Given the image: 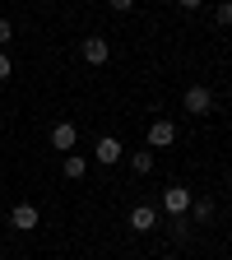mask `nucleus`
I'll list each match as a JSON object with an SVG mask.
<instances>
[{
	"label": "nucleus",
	"instance_id": "1",
	"mask_svg": "<svg viewBox=\"0 0 232 260\" xmlns=\"http://www.w3.org/2000/svg\"><path fill=\"white\" fill-rule=\"evenodd\" d=\"M181 107L190 112V116H209L218 103H214V88H205V84H190L186 88V98H181Z\"/></svg>",
	"mask_w": 232,
	"mask_h": 260
},
{
	"label": "nucleus",
	"instance_id": "2",
	"mask_svg": "<svg viewBox=\"0 0 232 260\" xmlns=\"http://www.w3.org/2000/svg\"><path fill=\"white\" fill-rule=\"evenodd\" d=\"M190 186H168L162 190V214H172V218H186V209H190Z\"/></svg>",
	"mask_w": 232,
	"mask_h": 260
},
{
	"label": "nucleus",
	"instance_id": "3",
	"mask_svg": "<svg viewBox=\"0 0 232 260\" xmlns=\"http://www.w3.org/2000/svg\"><path fill=\"white\" fill-rule=\"evenodd\" d=\"M93 158L103 162V168H112V162H121V158H125V144H121L116 135H97V144H93Z\"/></svg>",
	"mask_w": 232,
	"mask_h": 260
},
{
	"label": "nucleus",
	"instance_id": "4",
	"mask_svg": "<svg viewBox=\"0 0 232 260\" xmlns=\"http://www.w3.org/2000/svg\"><path fill=\"white\" fill-rule=\"evenodd\" d=\"M38 223H42L38 205H14V209H10V228H14V233H32Z\"/></svg>",
	"mask_w": 232,
	"mask_h": 260
},
{
	"label": "nucleus",
	"instance_id": "5",
	"mask_svg": "<svg viewBox=\"0 0 232 260\" xmlns=\"http://www.w3.org/2000/svg\"><path fill=\"white\" fill-rule=\"evenodd\" d=\"M79 56H84L88 65H107V60H112V42H107V38H84Z\"/></svg>",
	"mask_w": 232,
	"mask_h": 260
},
{
	"label": "nucleus",
	"instance_id": "6",
	"mask_svg": "<svg viewBox=\"0 0 232 260\" xmlns=\"http://www.w3.org/2000/svg\"><path fill=\"white\" fill-rule=\"evenodd\" d=\"M75 144H79V130H75L70 121H56V125H51V149L75 153Z\"/></svg>",
	"mask_w": 232,
	"mask_h": 260
},
{
	"label": "nucleus",
	"instance_id": "7",
	"mask_svg": "<svg viewBox=\"0 0 232 260\" xmlns=\"http://www.w3.org/2000/svg\"><path fill=\"white\" fill-rule=\"evenodd\" d=\"M168 144H177V121H153L149 125V149H168Z\"/></svg>",
	"mask_w": 232,
	"mask_h": 260
},
{
	"label": "nucleus",
	"instance_id": "8",
	"mask_svg": "<svg viewBox=\"0 0 232 260\" xmlns=\"http://www.w3.org/2000/svg\"><path fill=\"white\" fill-rule=\"evenodd\" d=\"M130 228H135V233H153L158 228V205H135L130 209Z\"/></svg>",
	"mask_w": 232,
	"mask_h": 260
},
{
	"label": "nucleus",
	"instance_id": "9",
	"mask_svg": "<svg viewBox=\"0 0 232 260\" xmlns=\"http://www.w3.org/2000/svg\"><path fill=\"white\" fill-rule=\"evenodd\" d=\"M125 162H130V172H135V177H149V172H153V153H149V149L125 153Z\"/></svg>",
	"mask_w": 232,
	"mask_h": 260
},
{
	"label": "nucleus",
	"instance_id": "10",
	"mask_svg": "<svg viewBox=\"0 0 232 260\" xmlns=\"http://www.w3.org/2000/svg\"><path fill=\"white\" fill-rule=\"evenodd\" d=\"M186 214H190V223H209V218H214V200H205V195H200V200H190Z\"/></svg>",
	"mask_w": 232,
	"mask_h": 260
},
{
	"label": "nucleus",
	"instance_id": "11",
	"mask_svg": "<svg viewBox=\"0 0 232 260\" xmlns=\"http://www.w3.org/2000/svg\"><path fill=\"white\" fill-rule=\"evenodd\" d=\"M84 172H88V162H84L79 153H65V177H70V181H79Z\"/></svg>",
	"mask_w": 232,
	"mask_h": 260
},
{
	"label": "nucleus",
	"instance_id": "12",
	"mask_svg": "<svg viewBox=\"0 0 232 260\" xmlns=\"http://www.w3.org/2000/svg\"><path fill=\"white\" fill-rule=\"evenodd\" d=\"M168 233H172V242H186V237H190V223H186V218H172Z\"/></svg>",
	"mask_w": 232,
	"mask_h": 260
},
{
	"label": "nucleus",
	"instance_id": "13",
	"mask_svg": "<svg viewBox=\"0 0 232 260\" xmlns=\"http://www.w3.org/2000/svg\"><path fill=\"white\" fill-rule=\"evenodd\" d=\"M214 23L218 28H232V0H223V5L214 10Z\"/></svg>",
	"mask_w": 232,
	"mask_h": 260
},
{
	"label": "nucleus",
	"instance_id": "14",
	"mask_svg": "<svg viewBox=\"0 0 232 260\" xmlns=\"http://www.w3.org/2000/svg\"><path fill=\"white\" fill-rule=\"evenodd\" d=\"M10 38H14V23H10V19H0V47H5Z\"/></svg>",
	"mask_w": 232,
	"mask_h": 260
},
{
	"label": "nucleus",
	"instance_id": "15",
	"mask_svg": "<svg viewBox=\"0 0 232 260\" xmlns=\"http://www.w3.org/2000/svg\"><path fill=\"white\" fill-rule=\"evenodd\" d=\"M10 75H14V60H10L5 51H0V79H10Z\"/></svg>",
	"mask_w": 232,
	"mask_h": 260
},
{
	"label": "nucleus",
	"instance_id": "16",
	"mask_svg": "<svg viewBox=\"0 0 232 260\" xmlns=\"http://www.w3.org/2000/svg\"><path fill=\"white\" fill-rule=\"evenodd\" d=\"M107 5H112L116 14H130V10H135V0H107Z\"/></svg>",
	"mask_w": 232,
	"mask_h": 260
},
{
	"label": "nucleus",
	"instance_id": "17",
	"mask_svg": "<svg viewBox=\"0 0 232 260\" xmlns=\"http://www.w3.org/2000/svg\"><path fill=\"white\" fill-rule=\"evenodd\" d=\"M177 5H181V10H200L205 0H177Z\"/></svg>",
	"mask_w": 232,
	"mask_h": 260
}]
</instances>
